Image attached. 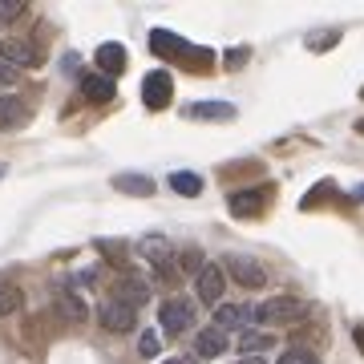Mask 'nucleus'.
<instances>
[{
	"instance_id": "obj_1",
	"label": "nucleus",
	"mask_w": 364,
	"mask_h": 364,
	"mask_svg": "<svg viewBox=\"0 0 364 364\" xmlns=\"http://www.w3.org/2000/svg\"><path fill=\"white\" fill-rule=\"evenodd\" d=\"M150 49L158 57H174V61H195V65L207 69L210 65V49H195V45H186L178 33H166V28H154L150 33Z\"/></svg>"
},
{
	"instance_id": "obj_2",
	"label": "nucleus",
	"mask_w": 364,
	"mask_h": 364,
	"mask_svg": "<svg viewBox=\"0 0 364 364\" xmlns=\"http://www.w3.org/2000/svg\"><path fill=\"white\" fill-rule=\"evenodd\" d=\"M304 316V299L299 296H267L255 308V324H263V328H284V324H291V320H299Z\"/></svg>"
},
{
	"instance_id": "obj_3",
	"label": "nucleus",
	"mask_w": 364,
	"mask_h": 364,
	"mask_svg": "<svg viewBox=\"0 0 364 364\" xmlns=\"http://www.w3.org/2000/svg\"><path fill=\"white\" fill-rule=\"evenodd\" d=\"M158 324L166 328L170 336L191 332V328H195V304H191V299H178V296L162 299V308H158Z\"/></svg>"
},
{
	"instance_id": "obj_4",
	"label": "nucleus",
	"mask_w": 364,
	"mask_h": 364,
	"mask_svg": "<svg viewBox=\"0 0 364 364\" xmlns=\"http://www.w3.org/2000/svg\"><path fill=\"white\" fill-rule=\"evenodd\" d=\"M138 255H142L146 263H154L158 275H174L170 263H178V259H174V247H170L166 235H146V239H138Z\"/></svg>"
},
{
	"instance_id": "obj_5",
	"label": "nucleus",
	"mask_w": 364,
	"mask_h": 364,
	"mask_svg": "<svg viewBox=\"0 0 364 364\" xmlns=\"http://www.w3.org/2000/svg\"><path fill=\"white\" fill-rule=\"evenodd\" d=\"M227 275H231L235 284L243 287H263L267 284V267H263L259 259H251V255H227Z\"/></svg>"
},
{
	"instance_id": "obj_6",
	"label": "nucleus",
	"mask_w": 364,
	"mask_h": 364,
	"mask_svg": "<svg viewBox=\"0 0 364 364\" xmlns=\"http://www.w3.org/2000/svg\"><path fill=\"white\" fill-rule=\"evenodd\" d=\"M102 328L105 332H117V336H122V332H134V328H138V308H130V304H122V299H105L102 304Z\"/></svg>"
},
{
	"instance_id": "obj_7",
	"label": "nucleus",
	"mask_w": 364,
	"mask_h": 364,
	"mask_svg": "<svg viewBox=\"0 0 364 364\" xmlns=\"http://www.w3.org/2000/svg\"><path fill=\"white\" fill-rule=\"evenodd\" d=\"M223 287H227V279H223L219 263H207V267L195 275V296L203 299L207 308H219V304H223Z\"/></svg>"
},
{
	"instance_id": "obj_8",
	"label": "nucleus",
	"mask_w": 364,
	"mask_h": 364,
	"mask_svg": "<svg viewBox=\"0 0 364 364\" xmlns=\"http://www.w3.org/2000/svg\"><path fill=\"white\" fill-rule=\"evenodd\" d=\"M170 97H174V81H170V73H166V69H154V73L142 81V102H146V109H166Z\"/></svg>"
},
{
	"instance_id": "obj_9",
	"label": "nucleus",
	"mask_w": 364,
	"mask_h": 364,
	"mask_svg": "<svg viewBox=\"0 0 364 364\" xmlns=\"http://www.w3.org/2000/svg\"><path fill=\"white\" fill-rule=\"evenodd\" d=\"M114 299H122V304H130V308H142L146 299H150V279H142V275H117L114 284Z\"/></svg>"
},
{
	"instance_id": "obj_10",
	"label": "nucleus",
	"mask_w": 364,
	"mask_h": 364,
	"mask_svg": "<svg viewBox=\"0 0 364 364\" xmlns=\"http://www.w3.org/2000/svg\"><path fill=\"white\" fill-rule=\"evenodd\" d=\"M53 304H57V316H61L65 324H85V320H90L85 299H81L77 291H69V287H61V291L53 296Z\"/></svg>"
},
{
	"instance_id": "obj_11",
	"label": "nucleus",
	"mask_w": 364,
	"mask_h": 364,
	"mask_svg": "<svg viewBox=\"0 0 364 364\" xmlns=\"http://www.w3.org/2000/svg\"><path fill=\"white\" fill-rule=\"evenodd\" d=\"M263 203H267V191H235L227 198V210H231L235 219H255L263 210Z\"/></svg>"
},
{
	"instance_id": "obj_12",
	"label": "nucleus",
	"mask_w": 364,
	"mask_h": 364,
	"mask_svg": "<svg viewBox=\"0 0 364 364\" xmlns=\"http://www.w3.org/2000/svg\"><path fill=\"white\" fill-rule=\"evenodd\" d=\"M114 77H105V73H85L81 77V97L93 105H105V102H114Z\"/></svg>"
},
{
	"instance_id": "obj_13",
	"label": "nucleus",
	"mask_w": 364,
	"mask_h": 364,
	"mask_svg": "<svg viewBox=\"0 0 364 364\" xmlns=\"http://www.w3.org/2000/svg\"><path fill=\"white\" fill-rule=\"evenodd\" d=\"M227 344H231V340H227V332L210 324V328H203V332L195 336V356L215 360V356H223V352H227Z\"/></svg>"
},
{
	"instance_id": "obj_14",
	"label": "nucleus",
	"mask_w": 364,
	"mask_h": 364,
	"mask_svg": "<svg viewBox=\"0 0 364 364\" xmlns=\"http://www.w3.org/2000/svg\"><path fill=\"white\" fill-rule=\"evenodd\" d=\"M0 61H9L13 69H33L37 65V49L28 41H0Z\"/></svg>"
},
{
	"instance_id": "obj_15",
	"label": "nucleus",
	"mask_w": 364,
	"mask_h": 364,
	"mask_svg": "<svg viewBox=\"0 0 364 364\" xmlns=\"http://www.w3.org/2000/svg\"><path fill=\"white\" fill-rule=\"evenodd\" d=\"M25 122H28L25 97H16V93H4V97H0V130H16V126H25Z\"/></svg>"
},
{
	"instance_id": "obj_16",
	"label": "nucleus",
	"mask_w": 364,
	"mask_h": 364,
	"mask_svg": "<svg viewBox=\"0 0 364 364\" xmlns=\"http://www.w3.org/2000/svg\"><path fill=\"white\" fill-rule=\"evenodd\" d=\"M186 117H195V122H231L235 117V105L231 102H195V105H186Z\"/></svg>"
},
{
	"instance_id": "obj_17",
	"label": "nucleus",
	"mask_w": 364,
	"mask_h": 364,
	"mask_svg": "<svg viewBox=\"0 0 364 364\" xmlns=\"http://www.w3.org/2000/svg\"><path fill=\"white\" fill-rule=\"evenodd\" d=\"M251 308L247 304H219L215 308V328H223V332H231V328H243L247 332V320H251Z\"/></svg>"
},
{
	"instance_id": "obj_18",
	"label": "nucleus",
	"mask_w": 364,
	"mask_h": 364,
	"mask_svg": "<svg viewBox=\"0 0 364 364\" xmlns=\"http://www.w3.org/2000/svg\"><path fill=\"white\" fill-rule=\"evenodd\" d=\"M97 69H102L105 77H117V73L126 69V49H122L117 41H105L102 49H97Z\"/></svg>"
},
{
	"instance_id": "obj_19",
	"label": "nucleus",
	"mask_w": 364,
	"mask_h": 364,
	"mask_svg": "<svg viewBox=\"0 0 364 364\" xmlns=\"http://www.w3.org/2000/svg\"><path fill=\"white\" fill-rule=\"evenodd\" d=\"M272 348H275V336H272V332H255V328L239 332V352H243V356H267Z\"/></svg>"
},
{
	"instance_id": "obj_20",
	"label": "nucleus",
	"mask_w": 364,
	"mask_h": 364,
	"mask_svg": "<svg viewBox=\"0 0 364 364\" xmlns=\"http://www.w3.org/2000/svg\"><path fill=\"white\" fill-rule=\"evenodd\" d=\"M114 186L122 195H142V198L154 195V182L146 178V174H114Z\"/></svg>"
},
{
	"instance_id": "obj_21",
	"label": "nucleus",
	"mask_w": 364,
	"mask_h": 364,
	"mask_svg": "<svg viewBox=\"0 0 364 364\" xmlns=\"http://www.w3.org/2000/svg\"><path fill=\"white\" fill-rule=\"evenodd\" d=\"M21 304H25V296H21V287H16L13 279H4V275H0V316H13V312H21Z\"/></svg>"
},
{
	"instance_id": "obj_22",
	"label": "nucleus",
	"mask_w": 364,
	"mask_h": 364,
	"mask_svg": "<svg viewBox=\"0 0 364 364\" xmlns=\"http://www.w3.org/2000/svg\"><path fill=\"white\" fill-rule=\"evenodd\" d=\"M170 191L195 198V195H203V178H198V174H191V170H174V174H170Z\"/></svg>"
},
{
	"instance_id": "obj_23",
	"label": "nucleus",
	"mask_w": 364,
	"mask_h": 364,
	"mask_svg": "<svg viewBox=\"0 0 364 364\" xmlns=\"http://www.w3.org/2000/svg\"><path fill=\"white\" fill-rule=\"evenodd\" d=\"M203 267H207V259H203V251H195V247H186L178 255V272H191V275H198L203 272Z\"/></svg>"
},
{
	"instance_id": "obj_24",
	"label": "nucleus",
	"mask_w": 364,
	"mask_h": 364,
	"mask_svg": "<svg viewBox=\"0 0 364 364\" xmlns=\"http://www.w3.org/2000/svg\"><path fill=\"white\" fill-rule=\"evenodd\" d=\"M138 348H142V356H146V360H154V356H158V348H162V344H158V332H150V328H146V332H142V340H138Z\"/></svg>"
},
{
	"instance_id": "obj_25",
	"label": "nucleus",
	"mask_w": 364,
	"mask_h": 364,
	"mask_svg": "<svg viewBox=\"0 0 364 364\" xmlns=\"http://www.w3.org/2000/svg\"><path fill=\"white\" fill-rule=\"evenodd\" d=\"M312 360H316V356H312L308 348H287V352H284V356H279L275 364H312Z\"/></svg>"
},
{
	"instance_id": "obj_26",
	"label": "nucleus",
	"mask_w": 364,
	"mask_h": 364,
	"mask_svg": "<svg viewBox=\"0 0 364 364\" xmlns=\"http://www.w3.org/2000/svg\"><path fill=\"white\" fill-rule=\"evenodd\" d=\"M25 13V0H0V21H13Z\"/></svg>"
},
{
	"instance_id": "obj_27",
	"label": "nucleus",
	"mask_w": 364,
	"mask_h": 364,
	"mask_svg": "<svg viewBox=\"0 0 364 364\" xmlns=\"http://www.w3.org/2000/svg\"><path fill=\"white\" fill-rule=\"evenodd\" d=\"M223 61H227V69H235V65H243V61H247V49H239V53H227V57H223Z\"/></svg>"
},
{
	"instance_id": "obj_28",
	"label": "nucleus",
	"mask_w": 364,
	"mask_h": 364,
	"mask_svg": "<svg viewBox=\"0 0 364 364\" xmlns=\"http://www.w3.org/2000/svg\"><path fill=\"white\" fill-rule=\"evenodd\" d=\"M13 81H16V69L9 61H0V85H13Z\"/></svg>"
},
{
	"instance_id": "obj_29",
	"label": "nucleus",
	"mask_w": 364,
	"mask_h": 364,
	"mask_svg": "<svg viewBox=\"0 0 364 364\" xmlns=\"http://www.w3.org/2000/svg\"><path fill=\"white\" fill-rule=\"evenodd\" d=\"M352 340H356V348L364 352V324H356V328H352Z\"/></svg>"
},
{
	"instance_id": "obj_30",
	"label": "nucleus",
	"mask_w": 364,
	"mask_h": 364,
	"mask_svg": "<svg viewBox=\"0 0 364 364\" xmlns=\"http://www.w3.org/2000/svg\"><path fill=\"white\" fill-rule=\"evenodd\" d=\"M243 364H267V356H243Z\"/></svg>"
},
{
	"instance_id": "obj_31",
	"label": "nucleus",
	"mask_w": 364,
	"mask_h": 364,
	"mask_svg": "<svg viewBox=\"0 0 364 364\" xmlns=\"http://www.w3.org/2000/svg\"><path fill=\"white\" fill-rule=\"evenodd\" d=\"M352 195H356V203H364V186H356V191H352Z\"/></svg>"
},
{
	"instance_id": "obj_32",
	"label": "nucleus",
	"mask_w": 364,
	"mask_h": 364,
	"mask_svg": "<svg viewBox=\"0 0 364 364\" xmlns=\"http://www.w3.org/2000/svg\"><path fill=\"white\" fill-rule=\"evenodd\" d=\"M170 364H195V360H191V356H178V360H170Z\"/></svg>"
},
{
	"instance_id": "obj_33",
	"label": "nucleus",
	"mask_w": 364,
	"mask_h": 364,
	"mask_svg": "<svg viewBox=\"0 0 364 364\" xmlns=\"http://www.w3.org/2000/svg\"><path fill=\"white\" fill-rule=\"evenodd\" d=\"M0 178H4V162H0Z\"/></svg>"
},
{
	"instance_id": "obj_34",
	"label": "nucleus",
	"mask_w": 364,
	"mask_h": 364,
	"mask_svg": "<svg viewBox=\"0 0 364 364\" xmlns=\"http://www.w3.org/2000/svg\"><path fill=\"white\" fill-rule=\"evenodd\" d=\"M312 364H320V360H312Z\"/></svg>"
}]
</instances>
